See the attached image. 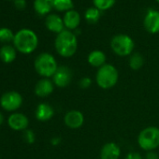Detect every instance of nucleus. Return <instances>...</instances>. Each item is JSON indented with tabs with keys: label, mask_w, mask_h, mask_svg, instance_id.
Instances as JSON below:
<instances>
[{
	"label": "nucleus",
	"mask_w": 159,
	"mask_h": 159,
	"mask_svg": "<svg viewBox=\"0 0 159 159\" xmlns=\"http://www.w3.org/2000/svg\"><path fill=\"white\" fill-rule=\"evenodd\" d=\"M45 25L48 30L56 33L57 35L62 31H64V27H65L63 19H61V17L56 14H49L46 18Z\"/></svg>",
	"instance_id": "obj_15"
},
{
	"label": "nucleus",
	"mask_w": 159,
	"mask_h": 159,
	"mask_svg": "<svg viewBox=\"0 0 159 159\" xmlns=\"http://www.w3.org/2000/svg\"><path fill=\"white\" fill-rule=\"evenodd\" d=\"M34 66L39 76L51 79L56 72L59 66L52 54L49 52H42L36 57Z\"/></svg>",
	"instance_id": "obj_4"
},
{
	"label": "nucleus",
	"mask_w": 159,
	"mask_h": 159,
	"mask_svg": "<svg viewBox=\"0 0 159 159\" xmlns=\"http://www.w3.org/2000/svg\"><path fill=\"white\" fill-rule=\"evenodd\" d=\"M53 8V0H35L34 9L39 15L48 14Z\"/></svg>",
	"instance_id": "obj_19"
},
{
	"label": "nucleus",
	"mask_w": 159,
	"mask_h": 159,
	"mask_svg": "<svg viewBox=\"0 0 159 159\" xmlns=\"http://www.w3.org/2000/svg\"><path fill=\"white\" fill-rule=\"evenodd\" d=\"M61 141H62V139L59 137H54L51 139V143L52 146H58L61 143Z\"/></svg>",
	"instance_id": "obj_30"
},
{
	"label": "nucleus",
	"mask_w": 159,
	"mask_h": 159,
	"mask_svg": "<svg viewBox=\"0 0 159 159\" xmlns=\"http://www.w3.org/2000/svg\"><path fill=\"white\" fill-rule=\"evenodd\" d=\"M16 58V49L11 45H4L0 49V59L6 64L12 63Z\"/></svg>",
	"instance_id": "obj_18"
},
{
	"label": "nucleus",
	"mask_w": 159,
	"mask_h": 159,
	"mask_svg": "<svg viewBox=\"0 0 159 159\" xmlns=\"http://www.w3.org/2000/svg\"><path fill=\"white\" fill-rule=\"evenodd\" d=\"M65 125L70 129H79L84 124V116L81 111L71 110L68 111L64 117Z\"/></svg>",
	"instance_id": "obj_9"
},
{
	"label": "nucleus",
	"mask_w": 159,
	"mask_h": 159,
	"mask_svg": "<svg viewBox=\"0 0 159 159\" xmlns=\"http://www.w3.org/2000/svg\"><path fill=\"white\" fill-rule=\"evenodd\" d=\"M54 84L52 79L49 78H41L36 84L34 92L39 98H47L52 94L54 91Z\"/></svg>",
	"instance_id": "obj_10"
},
{
	"label": "nucleus",
	"mask_w": 159,
	"mask_h": 159,
	"mask_svg": "<svg viewBox=\"0 0 159 159\" xmlns=\"http://www.w3.org/2000/svg\"><path fill=\"white\" fill-rule=\"evenodd\" d=\"M63 21H64L65 27H66L67 30L69 31L75 30L78 28L80 23H81V16H80L78 11L71 10L66 12Z\"/></svg>",
	"instance_id": "obj_17"
},
{
	"label": "nucleus",
	"mask_w": 159,
	"mask_h": 159,
	"mask_svg": "<svg viewBox=\"0 0 159 159\" xmlns=\"http://www.w3.org/2000/svg\"><path fill=\"white\" fill-rule=\"evenodd\" d=\"M8 125L15 131H25L28 127L29 120L24 113L15 112L11 114L8 118Z\"/></svg>",
	"instance_id": "obj_11"
},
{
	"label": "nucleus",
	"mask_w": 159,
	"mask_h": 159,
	"mask_svg": "<svg viewBox=\"0 0 159 159\" xmlns=\"http://www.w3.org/2000/svg\"><path fill=\"white\" fill-rule=\"evenodd\" d=\"M119 81V72L111 64H106L99 67L96 73V84L101 89H111Z\"/></svg>",
	"instance_id": "obj_3"
},
{
	"label": "nucleus",
	"mask_w": 159,
	"mask_h": 159,
	"mask_svg": "<svg viewBox=\"0 0 159 159\" xmlns=\"http://www.w3.org/2000/svg\"><path fill=\"white\" fill-rule=\"evenodd\" d=\"M138 144L145 152L154 151L159 147V128L157 126H147L138 136Z\"/></svg>",
	"instance_id": "obj_5"
},
{
	"label": "nucleus",
	"mask_w": 159,
	"mask_h": 159,
	"mask_svg": "<svg viewBox=\"0 0 159 159\" xmlns=\"http://www.w3.org/2000/svg\"><path fill=\"white\" fill-rule=\"evenodd\" d=\"M84 18L89 24H96L100 18V11L97 8H89L84 14Z\"/></svg>",
	"instance_id": "obj_22"
},
{
	"label": "nucleus",
	"mask_w": 159,
	"mask_h": 159,
	"mask_svg": "<svg viewBox=\"0 0 159 159\" xmlns=\"http://www.w3.org/2000/svg\"><path fill=\"white\" fill-rule=\"evenodd\" d=\"M128 65L132 70H139L144 65V58L139 52H133L129 56Z\"/></svg>",
	"instance_id": "obj_20"
},
{
	"label": "nucleus",
	"mask_w": 159,
	"mask_h": 159,
	"mask_svg": "<svg viewBox=\"0 0 159 159\" xmlns=\"http://www.w3.org/2000/svg\"><path fill=\"white\" fill-rule=\"evenodd\" d=\"M121 156V148L115 142L105 143L99 152L100 159H119Z\"/></svg>",
	"instance_id": "obj_13"
},
{
	"label": "nucleus",
	"mask_w": 159,
	"mask_h": 159,
	"mask_svg": "<svg viewBox=\"0 0 159 159\" xmlns=\"http://www.w3.org/2000/svg\"><path fill=\"white\" fill-rule=\"evenodd\" d=\"M13 44L15 49L20 52L29 54L37 49L39 45V39L34 31L24 28L15 34Z\"/></svg>",
	"instance_id": "obj_2"
},
{
	"label": "nucleus",
	"mask_w": 159,
	"mask_h": 159,
	"mask_svg": "<svg viewBox=\"0 0 159 159\" xmlns=\"http://www.w3.org/2000/svg\"><path fill=\"white\" fill-rule=\"evenodd\" d=\"M72 78H73L72 70L66 66H58L52 80L55 86L59 88H66L71 84Z\"/></svg>",
	"instance_id": "obj_8"
},
{
	"label": "nucleus",
	"mask_w": 159,
	"mask_h": 159,
	"mask_svg": "<svg viewBox=\"0 0 159 159\" xmlns=\"http://www.w3.org/2000/svg\"><path fill=\"white\" fill-rule=\"evenodd\" d=\"M92 84H93V81L90 77H83L80 79L79 81V86L81 89H88L92 86Z\"/></svg>",
	"instance_id": "obj_25"
},
{
	"label": "nucleus",
	"mask_w": 159,
	"mask_h": 159,
	"mask_svg": "<svg viewBox=\"0 0 159 159\" xmlns=\"http://www.w3.org/2000/svg\"><path fill=\"white\" fill-rule=\"evenodd\" d=\"M111 48L112 52L121 57L130 56L135 49L134 40L125 34H118L111 40Z\"/></svg>",
	"instance_id": "obj_6"
},
{
	"label": "nucleus",
	"mask_w": 159,
	"mask_h": 159,
	"mask_svg": "<svg viewBox=\"0 0 159 159\" xmlns=\"http://www.w3.org/2000/svg\"><path fill=\"white\" fill-rule=\"evenodd\" d=\"M144 159H159V154L154 151L146 152L144 155Z\"/></svg>",
	"instance_id": "obj_28"
},
{
	"label": "nucleus",
	"mask_w": 159,
	"mask_h": 159,
	"mask_svg": "<svg viewBox=\"0 0 159 159\" xmlns=\"http://www.w3.org/2000/svg\"><path fill=\"white\" fill-rule=\"evenodd\" d=\"M156 1H157V2H158V3H159V0H156Z\"/></svg>",
	"instance_id": "obj_32"
},
{
	"label": "nucleus",
	"mask_w": 159,
	"mask_h": 159,
	"mask_svg": "<svg viewBox=\"0 0 159 159\" xmlns=\"http://www.w3.org/2000/svg\"><path fill=\"white\" fill-rule=\"evenodd\" d=\"M107 61V56L105 54L104 52L100 51V50H95L92 51L88 56H87V62L88 64L96 68H99L101 66H103L104 65H106Z\"/></svg>",
	"instance_id": "obj_16"
},
{
	"label": "nucleus",
	"mask_w": 159,
	"mask_h": 159,
	"mask_svg": "<svg viewBox=\"0 0 159 159\" xmlns=\"http://www.w3.org/2000/svg\"><path fill=\"white\" fill-rule=\"evenodd\" d=\"M143 25L146 31L151 34L159 33V11L153 10L149 11L144 17Z\"/></svg>",
	"instance_id": "obj_12"
},
{
	"label": "nucleus",
	"mask_w": 159,
	"mask_h": 159,
	"mask_svg": "<svg viewBox=\"0 0 159 159\" xmlns=\"http://www.w3.org/2000/svg\"><path fill=\"white\" fill-rule=\"evenodd\" d=\"M72 0H53V8L59 11H68L73 9Z\"/></svg>",
	"instance_id": "obj_21"
},
{
	"label": "nucleus",
	"mask_w": 159,
	"mask_h": 159,
	"mask_svg": "<svg viewBox=\"0 0 159 159\" xmlns=\"http://www.w3.org/2000/svg\"><path fill=\"white\" fill-rule=\"evenodd\" d=\"M125 159H144V157L138 152H130L126 154Z\"/></svg>",
	"instance_id": "obj_27"
},
{
	"label": "nucleus",
	"mask_w": 159,
	"mask_h": 159,
	"mask_svg": "<svg viewBox=\"0 0 159 159\" xmlns=\"http://www.w3.org/2000/svg\"><path fill=\"white\" fill-rule=\"evenodd\" d=\"M54 47L57 53L65 58L73 56L78 49V39L75 33L64 30L59 33L54 40Z\"/></svg>",
	"instance_id": "obj_1"
},
{
	"label": "nucleus",
	"mask_w": 159,
	"mask_h": 159,
	"mask_svg": "<svg viewBox=\"0 0 159 159\" xmlns=\"http://www.w3.org/2000/svg\"><path fill=\"white\" fill-rule=\"evenodd\" d=\"M3 122H4V116L1 112H0V125L3 124Z\"/></svg>",
	"instance_id": "obj_31"
},
{
	"label": "nucleus",
	"mask_w": 159,
	"mask_h": 159,
	"mask_svg": "<svg viewBox=\"0 0 159 159\" xmlns=\"http://www.w3.org/2000/svg\"><path fill=\"white\" fill-rule=\"evenodd\" d=\"M54 115V110L53 108L46 102L39 103L36 109L35 116L36 119L40 122H47L51 120Z\"/></svg>",
	"instance_id": "obj_14"
},
{
	"label": "nucleus",
	"mask_w": 159,
	"mask_h": 159,
	"mask_svg": "<svg viewBox=\"0 0 159 159\" xmlns=\"http://www.w3.org/2000/svg\"><path fill=\"white\" fill-rule=\"evenodd\" d=\"M95 8L98 9L99 11H107L113 7L115 4V0H93Z\"/></svg>",
	"instance_id": "obj_23"
},
{
	"label": "nucleus",
	"mask_w": 159,
	"mask_h": 159,
	"mask_svg": "<svg viewBox=\"0 0 159 159\" xmlns=\"http://www.w3.org/2000/svg\"><path fill=\"white\" fill-rule=\"evenodd\" d=\"M24 138H25V140L27 143H29V144L34 143L35 140H36V135H35V133H34L32 130H30V129H26V130L24 131Z\"/></svg>",
	"instance_id": "obj_26"
},
{
	"label": "nucleus",
	"mask_w": 159,
	"mask_h": 159,
	"mask_svg": "<svg viewBox=\"0 0 159 159\" xmlns=\"http://www.w3.org/2000/svg\"><path fill=\"white\" fill-rule=\"evenodd\" d=\"M23 97L16 91H9L0 98V106L7 111H14L21 108Z\"/></svg>",
	"instance_id": "obj_7"
},
{
	"label": "nucleus",
	"mask_w": 159,
	"mask_h": 159,
	"mask_svg": "<svg viewBox=\"0 0 159 159\" xmlns=\"http://www.w3.org/2000/svg\"><path fill=\"white\" fill-rule=\"evenodd\" d=\"M15 6L17 9L19 10H23L25 8V5H26V2H25V0H15V2H14Z\"/></svg>",
	"instance_id": "obj_29"
},
{
	"label": "nucleus",
	"mask_w": 159,
	"mask_h": 159,
	"mask_svg": "<svg viewBox=\"0 0 159 159\" xmlns=\"http://www.w3.org/2000/svg\"><path fill=\"white\" fill-rule=\"evenodd\" d=\"M14 36L15 35L13 34L12 30H11L10 28H7V27L0 28V41L1 42L8 43V42H11V40L13 41Z\"/></svg>",
	"instance_id": "obj_24"
}]
</instances>
